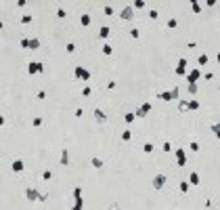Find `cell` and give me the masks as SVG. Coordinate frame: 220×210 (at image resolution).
Returning a JSON list of instances; mask_svg holds the SVG:
<instances>
[{
	"label": "cell",
	"instance_id": "obj_1",
	"mask_svg": "<svg viewBox=\"0 0 220 210\" xmlns=\"http://www.w3.org/2000/svg\"><path fill=\"white\" fill-rule=\"evenodd\" d=\"M178 95H180V88H178V86H172L170 90L157 93V99H162V101H174V99H178Z\"/></svg>",
	"mask_w": 220,
	"mask_h": 210
},
{
	"label": "cell",
	"instance_id": "obj_2",
	"mask_svg": "<svg viewBox=\"0 0 220 210\" xmlns=\"http://www.w3.org/2000/svg\"><path fill=\"white\" fill-rule=\"evenodd\" d=\"M72 210H84V198H82V187L74 189V206Z\"/></svg>",
	"mask_w": 220,
	"mask_h": 210
},
{
	"label": "cell",
	"instance_id": "obj_3",
	"mask_svg": "<svg viewBox=\"0 0 220 210\" xmlns=\"http://www.w3.org/2000/svg\"><path fill=\"white\" fill-rule=\"evenodd\" d=\"M174 158H176V164L178 166H187V149H184V147H176Z\"/></svg>",
	"mask_w": 220,
	"mask_h": 210
},
{
	"label": "cell",
	"instance_id": "obj_4",
	"mask_svg": "<svg viewBox=\"0 0 220 210\" xmlns=\"http://www.w3.org/2000/svg\"><path fill=\"white\" fill-rule=\"evenodd\" d=\"M120 19H124V21H132V19H134V6H132V4L124 6V8H122V13H120Z\"/></svg>",
	"mask_w": 220,
	"mask_h": 210
},
{
	"label": "cell",
	"instance_id": "obj_5",
	"mask_svg": "<svg viewBox=\"0 0 220 210\" xmlns=\"http://www.w3.org/2000/svg\"><path fill=\"white\" fill-rule=\"evenodd\" d=\"M25 198H28V202H40L42 193L38 189H34V187H28V189H25Z\"/></svg>",
	"mask_w": 220,
	"mask_h": 210
},
{
	"label": "cell",
	"instance_id": "obj_6",
	"mask_svg": "<svg viewBox=\"0 0 220 210\" xmlns=\"http://www.w3.org/2000/svg\"><path fill=\"white\" fill-rule=\"evenodd\" d=\"M166 181H168V179H166V174H155V177H153V181H151V187L153 189H162L164 185H166Z\"/></svg>",
	"mask_w": 220,
	"mask_h": 210
},
{
	"label": "cell",
	"instance_id": "obj_7",
	"mask_svg": "<svg viewBox=\"0 0 220 210\" xmlns=\"http://www.w3.org/2000/svg\"><path fill=\"white\" fill-rule=\"evenodd\" d=\"M199 78H201L199 67H195V69H191V72H187V82H189V84H197Z\"/></svg>",
	"mask_w": 220,
	"mask_h": 210
},
{
	"label": "cell",
	"instance_id": "obj_8",
	"mask_svg": "<svg viewBox=\"0 0 220 210\" xmlns=\"http://www.w3.org/2000/svg\"><path fill=\"white\" fill-rule=\"evenodd\" d=\"M94 120L99 122V124H105V122H107V113H105L101 107H94Z\"/></svg>",
	"mask_w": 220,
	"mask_h": 210
},
{
	"label": "cell",
	"instance_id": "obj_9",
	"mask_svg": "<svg viewBox=\"0 0 220 210\" xmlns=\"http://www.w3.org/2000/svg\"><path fill=\"white\" fill-rule=\"evenodd\" d=\"M11 168H13V172H23V168H25V164H23V160L19 158V160H13V164H11Z\"/></svg>",
	"mask_w": 220,
	"mask_h": 210
},
{
	"label": "cell",
	"instance_id": "obj_10",
	"mask_svg": "<svg viewBox=\"0 0 220 210\" xmlns=\"http://www.w3.org/2000/svg\"><path fill=\"white\" fill-rule=\"evenodd\" d=\"M61 166H69V149L67 147L61 149Z\"/></svg>",
	"mask_w": 220,
	"mask_h": 210
},
{
	"label": "cell",
	"instance_id": "obj_11",
	"mask_svg": "<svg viewBox=\"0 0 220 210\" xmlns=\"http://www.w3.org/2000/svg\"><path fill=\"white\" fill-rule=\"evenodd\" d=\"M199 183H201V181H199V172L193 170V172L189 174V185H191V187H195V185H199Z\"/></svg>",
	"mask_w": 220,
	"mask_h": 210
},
{
	"label": "cell",
	"instance_id": "obj_12",
	"mask_svg": "<svg viewBox=\"0 0 220 210\" xmlns=\"http://www.w3.org/2000/svg\"><path fill=\"white\" fill-rule=\"evenodd\" d=\"M90 164H92V168H96V170H101L103 166H105V162L101 160V158H96V155H94L92 160H90Z\"/></svg>",
	"mask_w": 220,
	"mask_h": 210
},
{
	"label": "cell",
	"instance_id": "obj_13",
	"mask_svg": "<svg viewBox=\"0 0 220 210\" xmlns=\"http://www.w3.org/2000/svg\"><path fill=\"white\" fill-rule=\"evenodd\" d=\"M90 21H92V17L88 15V13H82V15H80V23L84 25V28H88V25H90Z\"/></svg>",
	"mask_w": 220,
	"mask_h": 210
},
{
	"label": "cell",
	"instance_id": "obj_14",
	"mask_svg": "<svg viewBox=\"0 0 220 210\" xmlns=\"http://www.w3.org/2000/svg\"><path fill=\"white\" fill-rule=\"evenodd\" d=\"M28 74H30V76L38 74V61H30V65H28Z\"/></svg>",
	"mask_w": 220,
	"mask_h": 210
},
{
	"label": "cell",
	"instance_id": "obj_15",
	"mask_svg": "<svg viewBox=\"0 0 220 210\" xmlns=\"http://www.w3.org/2000/svg\"><path fill=\"white\" fill-rule=\"evenodd\" d=\"M109 34H111V28H109V25H103V28L99 30V38H103V40H105V38L109 36Z\"/></svg>",
	"mask_w": 220,
	"mask_h": 210
},
{
	"label": "cell",
	"instance_id": "obj_16",
	"mask_svg": "<svg viewBox=\"0 0 220 210\" xmlns=\"http://www.w3.org/2000/svg\"><path fill=\"white\" fill-rule=\"evenodd\" d=\"M178 111H180V113L189 111V101H187V99H180V101H178Z\"/></svg>",
	"mask_w": 220,
	"mask_h": 210
},
{
	"label": "cell",
	"instance_id": "obj_17",
	"mask_svg": "<svg viewBox=\"0 0 220 210\" xmlns=\"http://www.w3.org/2000/svg\"><path fill=\"white\" fill-rule=\"evenodd\" d=\"M134 120H136V113H134V111H128L126 116H124V122H126V124H132Z\"/></svg>",
	"mask_w": 220,
	"mask_h": 210
},
{
	"label": "cell",
	"instance_id": "obj_18",
	"mask_svg": "<svg viewBox=\"0 0 220 210\" xmlns=\"http://www.w3.org/2000/svg\"><path fill=\"white\" fill-rule=\"evenodd\" d=\"M191 8H193V13H201V2L199 0H191Z\"/></svg>",
	"mask_w": 220,
	"mask_h": 210
},
{
	"label": "cell",
	"instance_id": "obj_19",
	"mask_svg": "<svg viewBox=\"0 0 220 210\" xmlns=\"http://www.w3.org/2000/svg\"><path fill=\"white\" fill-rule=\"evenodd\" d=\"M178 189L182 191V193H187V191L191 189V185H189V181H180V183H178Z\"/></svg>",
	"mask_w": 220,
	"mask_h": 210
},
{
	"label": "cell",
	"instance_id": "obj_20",
	"mask_svg": "<svg viewBox=\"0 0 220 210\" xmlns=\"http://www.w3.org/2000/svg\"><path fill=\"white\" fill-rule=\"evenodd\" d=\"M84 69H86V67H82V65H76V67H74V76L82 80V74H84Z\"/></svg>",
	"mask_w": 220,
	"mask_h": 210
},
{
	"label": "cell",
	"instance_id": "obj_21",
	"mask_svg": "<svg viewBox=\"0 0 220 210\" xmlns=\"http://www.w3.org/2000/svg\"><path fill=\"white\" fill-rule=\"evenodd\" d=\"M120 139H122V141H130V139H132V133H130V130H122Z\"/></svg>",
	"mask_w": 220,
	"mask_h": 210
},
{
	"label": "cell",
	"instance_id": "obj_22",
	"mask_svg": "<svg viewBox=\"0 0 220 210\" xmlns=\"http://www.w3.org/2000/svg\"><path fill=\"white\" fill-rule=\"evenodd\" d=\"M212 133L216 139H220V122H216V124H212Z\"/></svg>",
	"mask_w": 220,
	"mask_h": 210
},
{
	"label": "cell",
	"instance_id": "obj_23",
	"mask_svg": "<svg viewBox=\"0 0 220 210\" xmlns=\"http://www.w3.org/2000/svg\"><path fill=\"white\" fill-rule=\"evenodd\" d=\"M111 52H113V46L109 44V42H105L103 44V55H111Z\"/></svg>",
	"mask_w": 220,
	"mask_h": 210
},
{
	"label": "cell",
	"instance_id": "obj_24",
	"mask_svg": "<svg viewBox=\"0 0 220 210\" xmlns=\"http://www.w3.org/2000/svg\"><path fill=\"white\" fill-rule=\"evenodd\" d=\"M32 21H34V17H32L30 13H25V15L21 17V23H23V25H28V23H32Z\"/></svg>",
	"mask_w": 220,
	"mask_h": 210
},
{
	"label": "cell",
	"instance_id": "obj_25",
	"mask_svg": "<svg viewBox=\"0 0 220 210\" xmlns=\"http://www.w3.org/2000/svg\"><path fill=\"white\" fill-rule=\"evenodd\" d=\"M30 48H34V50L40 48V40L38 38H30Z\"/></svg>",
	"mask_w": 220,
	"mask_h": 210
},
{
	"label": "cell",
	"instance_id": "obj_26",
	"mask_svg": "<svg viewBox=\"0 0 220 210\" xmlns=\"http://www.w3.org/2000/svg\"><path fill=\"white\" fill-rule=\"evenodd\" d=\"M42 122H44V120H42L40 116H36V118L32 120V126H34V128H40V126H42Z\"/></svg>",
	"mask_w": 220,
	"mask_h": 210
},
{
	"label": "cell",
	"instance_id": "obj_27",
	"mask_svg": "<svg viewBox=\"0 0 220 210\" xmlns=\"http://www.w3.org/2000/svg\"><path fill=\"white\" fill-rule=\"evenodd\" d=\"M147 15H149V19H153V21H155L157 17H160V11H157V8H151V11H149Z\"/></svg>",
	"mask_w": 220,
	"mask_h": 210
},
{
	"label": "cell",
	"instance_id": "obj_28",
	"mask_svg": "<svg viewBox=\"0 0 220 210\" xmlns=\"http://www.w3.org/2000/svg\"><path fill=\"white\" fill-rule=\"evenodd\" d=\"M208 61H210V59H208V55H206V52H204V55H199V57H197V63H199V65H206Z\"/></svg>",
	"mask_w": 220,
	"mask_h": 210
},
{
	"label": "cell",
	"instance_id": "obj_29",
	"mask_svg": "<svg viewBox=\"0 0 220 210\" xmlns=\"http://www.w3.org/2000/svg\"><path fill=\"white\" fill-rule=\"evenodd\" d=\"M189 109H191V111H195V109H199V101H195V99H191V101H189Z\"/></svg>",
	"mask_w": 220,
	"mask_h": 210
},
{
	"label": "cell",
	"instance_id": "obj_30",
	"mask_svg": "<svg viewBox=\"0 0 220 210\" xmlns=\"http://www.w3.org/2000/svg\"><path fill=\"white\" fill-rule=\"evenodd\" d=\"M166 25H168L170 30H174L176 25H178V19H174V17H170V19H168V23H166Z\"/></svg>",
	"mask_w": 220,
	"mask_h": 210
},
{
	"label": "cell",
	"instance_id": "obj_31",
	"mask_svg": "<svg viewBox=\"0 0 220 210\" xmlns=\"http://www.w3.org/2000/svg\"><path fill=\"white\" fill-rule=\"evenodd\" d=\"M187 90H189L191 95H197V90H199V86H197V84H189V86H187Z\"/></svg>",
	"mask_w": 220,
	"mask_h": 210
},
{
	"label": "cell",
	"instance_id": "obj_32",
	"mask_svg": "<svg viewBox=\"0 0 220 210\" xmlns=\"http://www.w3.org/2000/svg\"><path fill=\"white\" fill-rule=\"evenodd\" d=\"M65 50L69 52V55H72V52H76V44H74V42H67V44H65Z\"/></svg>",
	"mask_w": 220,
	"mask_h": 210
},
{
	"label": "cell",
	"instance_id": "obj_33",
	"mask_svg": "<svg viewBox=\"0 0 220 210\" xmlns=\"http://www.w3.org/2000/svg\"><path fill=\"white\" fill-rule=\"evenodd\" d=\"M103 15H107V17H111V15H113V8H111L109 4H105V6H103Z\"/></svg>",
	"mask_w": 220,
	"mask_h": 210
},
{
	"label": "cell",
	"instance_id": "obj_34",
	"mask_svg": "<svg viewBox=\"0 0 220 210\" xmlns=\"http://www.w3.org/2000/svg\"><path fill=\"white\" fill-rule=\"evenodd\" d=\"M19 46L21 48H30V38H21L19 40Z\"/></svg>",
	"mask_w": 220,
	"mask_h": 210
},
{
	"label": "cell",
	"instance_id": "obj_35",
	"mask_svg": "<svg viewBox=\"0 0 220 210\" xmlns=\"http://www.w3.org/2000/svg\"><path fill=\"white\" fill-rule=\"evenodd\" d=\"M143 151L145 153H153V143H145L143 145Z\"/></svg>",
	"mask_w": 220,
	"mask_h": 210
},
{
	"label": "cell",
	"instance_id": "obj_36",
	"mask_svg": "<svg viewBox=\"0 0 220 210\" xmlns=\"http://www.w3.org/2000/svg\"><path fill=\"white\" fill-rule=\"evenodd\" d=\"M174 74H176V76H187V69H184V67H178V65H176Z\"/></svg>",
	"mask_w": 220,
	"mask_h": 210
},
{
	"label": "cell",
	"instance_id": "obj_37",
	"mask_svg": "<svg viewBox=\"0 0 220 210\" xmlns=\"http://www.w3.org/2000/svg\"><path fill=\"white\" fill-rule=\"evenodd\" d=\"M57 17H59V19H65V17H67V11H65V8H57Z\"/></svg>",
	"mask_w": 220,
	"mask_h": 210
},
{
	"label": "cell",
	"instance_id": "obj_38",
	"mask_svg": "<svg viewBox=\"0 0 220 210\" xmlns=\"http://www.w3.org/2000/svg\"><path fill=\"white\" fill-rule=\"evenodd\" d=\"M140 109H143L145 113H149V111L153 109V105H151V103H143V105H140Z\"/></svg>",
	"mask_w": 220,
	"mask_h": 210
},
{
	"label": "cell",
	"instance_id": "obj_39",
	"mask_svg": "<svg viewBox=\"0 0 220 210\" xmlns=\"http://www.w3.org/2000/svg\"><path fill=\"white\" fill-rule=\"evenodd\" d=\"M82 95H84V97H90V95H92V88H90V86H84V88H82Z\"/></svg>",
	"mask_w": 220,
	"mask_h": 210
},
{
	"label": "cell",
	"instance_id": "obj_40",
	"mask_svg": "<svg viewBox=\"0 0 220 210\" xmlns=\"http://www.w3.org/2000/svg\"><path fill=\"white\" fill-rule=\"evenodd\" d=\"M162 149H164L166 153H170V149H172V143H170V141H164V145H162Z\"/></svg>",
	"mask_w": 220,
	"mask_h": 210
},
{
	"label": "cell",
	"instance_id": "obj_41",
	"mask_svg": "<svg viewBox=\"0 0 220 210\" xmlns=\"http://www.w3.org/2000/svg\"><path fill=\"white\" fill-rule=\"evenodd\" d=\"M189 149H191V151H199V143H197V141H191V143H189Z\"/></svg>",
	"mask_w": 220,
	"mask_h": 210
},
{
	"label": "cell",
	"instance_id": "obj_42",
	"mask_svg": "<svg viewBox=\"0 0 220 210\" xmlns=\"http://www.w3.org/2000/svg\"><path fill=\"white\" fill-rule=\"evenodd\" d=\"M42 179H44V181H52V172H50V170H44V172H42Z\"/></svg>",
	"mask_w": 220,
	"mask_h": 210
},
{
	"label": "cell",
	"instance_id": "obj_43",
	"mask_svg": "<svg viewBox=\"0 0 220 210\" xmlns=\"http://www.w3.org/2000/svg\"><path fill=\"white\" fill-rule=\"evenodd\" d=\"M132 6H134V8H143V6H145V0H134Z\"/></svg>",
	"mask_w": 220,
	"mask_h": 210
},
{
	"label": "cell",
	"instance_id": "obj_44",
	"mask_svg": "<svg viewBox=\"0 0 220 210\" xmlns=\"http://www.w3.org/2000/svg\"><path fill=\"white\" fill-rule=\"evenodd\" d=\"M130 36H132V38H140V32H138L136 28H132V30H130Z\"/></svg>",
	"mask_w": 220,
	"mask_h": 210
},
{
	"label": "cell",
	"instance_id": "obj_45",
	"mask_svg": "<svg viewBox=\"0 0 220 210\" xmlns=\"http://www.w3.org/2000/svg\"><path fill=\"white\" fill-rule=\"evenodd\" d=\"M178 67H184V69H187V59H184V57L178 59Z\"/></svg>",
	"mask_w": 220,
	"mask_h": 210
},
{
	"label": "cell",
	"instance_id": "obj_46",
	"mask_svg": "<svg viewBox=\"0 0 220 210\" xmlns=\"http://www.w3.org/2000/svg\"><path fill=\"white\" fill-rule=\"evenodd\" d=\"M74 116H76V118H82V116H84V109H82V107H78V109H76V113H74Z\"/></svg>",
	"mask_w": 220,
	"mask_h": 210
},
{
	"label": "cell",
	"instance_id": "obj_47",
	"mask_svg": "<svg viewBox=\"0 0 220 210\" xmlns=\"http://www.w3.org/2000/svg\"><path fill=\"white\" fill-rule=\"evenodd\" d=\"M36 97L42 101V99H46V93H44V90H38V95H36Z\"/></svg>",
	"mask_w": 220,
	"mask_h": 210
},
{
	"label": "cell",
	"instance_id": "obj_48",
	"mask_svg": "<svg viewBox=\"0 0 220 210\" xmlns=\"http://www.w3.org/2000/svg\"><path fill=\"white\" fill-rule=\"evenodd\" d=\"M38 74H44V63H40V61H38Z\"/></svg>",
	"mask_w": 220,
	"mask_h": 210
},
{
	"label": "cell",
	"instance_id": "obj_49",
	"mask_svg": "<svg viewBox=\"0 0 220 210\" xmlns=\"http://www.w3.org/2000/svg\"><path fill=\"white\" fill-rule=\"evenodd\" d=\"M25 4H28V0H17V6H19V8L25 6Z\"/></svg>",
	"mask_w": 220,
	"mask_h": 210
},
{
	"label": "cell",
	"instance_id": "obj_50",
	"mask_svg": "<svg viewBox=\"0 0 220 210\" xmlns=\"http://www.w3.org/2000/svg\"><path fill=\"white\" fill-rule=\"evenodd\" d=\"M212 78H214V74H212V72H208V74L204 76V80H212Z\"/></svg>",
	"mask_w": 220,
	"mask_h": 210
},
{
	"label": "cell",
	"instance_id": "obj_51",
	"mask_svg": "<svg viewBox=\"0 0 220 210\" xmlns=\"http://www.w3.org/2000/svg\"><path fill=\"white\" fill-rule=\"evenodd\" d=\"M107 88H116V80H109L107 82Z\"/></svg>",
	"mask_w": 220,
	"mask_h": 210
},
{
	"label": "cell",
	"instance_id": "obj_52",
	"mask_svg": "<svg viewBox=\"0 0 220 210\" xmlns=\"http://www.w3.org/2000/svg\"><path fill=\"white\" fill-rule=\"evenodd\" d=\"M216 61H218V63H220V52H218V55H216Z\"/></svg>",
	"mask_w": 220,
	"mask_h": 210
},
{
	"label": "cell",
	"instance_id": "obj_53",
	"mask_svg": "<svg viewBox=\"0 0 220 210\" xmlns=\"http://www.w3.org/2000/svg\"><path fill=\"white\" fill-rule=\"evenodd\" d=\"M218 90H220V86H218Z\"/></svg>",
	"mask_w": 220,
	"mask_h": 210
}]
</instances>
